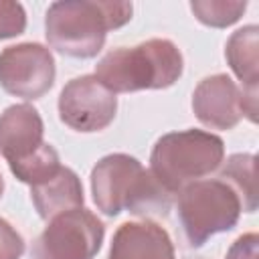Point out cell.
Wrapping results in <instances>:
<instances>
[{
  "instance_id": "obj_1",
  "label": "cell",
  "mask_w": 259,
  "mask_h": 259,
  "mask_svg": "<svg viewBox=\"0 0 259 259\" xmlns=\"http://www.w3.org/2000/svg\"><path fill=\"white\" fill-rule=\"evenodd\" d=\"M91 194L105 217H117L127 210L144 221L168 217L174 198L130 154H109L93 166Z\"/></svg>"
},
{
  "instance_id": "obj_2",
  "label": "cell",
  "mask_w": 259,
  "mask_h": 259,
  "mask_svg": "<svg viewBox=\"0 0 259 259\" xmlns=\"http://www.w3.org/2000/svg\"><path fill=\"white\" fill-rule=\"evenodd\" d=\"M132 2L113 0H61L45 14L47 42L61 55L91 59L103 45L109 30L132 20Z\"/></svg>"
},
{
  "instance_id": "obj_3",
  "label": "cell",
  "mask_w": 259,
  "mask_h": 259,
  "mask_svg": "<svg viewBox=\"0 0 259 259\" xmlns=\"http://www.w3.org/2000/svg\"><path fill=\"white\" fill-rule=\"evenodd\" d=\"M184 71L180 49L168 38H150L136 47H119L101 57L95 77L111 93L166 89Z\"/></svg>"
},
{
  "instance_id": "obj_4",
  "label": "cell",
  "mask_w": 259,
  "mask_h": 259,
  "mask_svg": "<svg viewBox=\"0 0 259 259\" xmlns=\"http://www.w3.org/2000/svg\"><path fill=\"white\" fill-rule=\"evenodd\" d=\"M225 160V144L204 130L164 134L152 148L150 172L162 188L176 196L184 186L204 180Z\"/></svg>"
},
{
  "instance_id": "obj_5",
  "label": "cell",
  "mask_w": 259,
  "mask_h": 259,
  "mask_svg": "<svg viewBox=\"0 0 259 259\" xmlns=\"http://www.w3.org/2000/svg\"><path fill=\"white\" fill-rule=\"evenodd\" d=\"M176 212L190 247H202L212 235L231 231L241 217L239 194L221 178L196 180L178 194Z\"/></svg>"
},
{
  "instance_id": "obj_6",
  "label": "cell",
  "mask_w": 259,
  "mask_h": 259,
  "mask_svg": "<svg viewBox=\"0 0 259 259\" xmlns=\"http://www.w3.org/2000/svg\"><path fill=\"white\" fill-rule=\"evenodd\" d=\"M105 225L85 206L61 212L32 241L30 259H93L103 243Z\"/></svg>"
},
{
  "instance_id": "obj_7",
  "label": "cell",
  "mask_w": 259,
  "mask_h": 259,
  "mask_svg": "<svg viewBox=\"0 0 259 259\" xmlns=\"http://www.w3.org/2000/svg\"><path fill=\"white\" fill-rule=\"evenodd\" d=\"M55 75V57L45 45L20 42L0 53V87L14 97H42L53 87Z\"/></svg>"
},
{
  "instance_id": "obj_8",
  "label": "cell",
  "mask_w": 259,
  "mask_h": 259,
  "mask_svg": "<svg viewBox=\"0 0 259 259\" xmlns=\"http://www.w3.org/2000/svg\"><path fill=\"white\" fill-rule=\"evenodd\" d=\"M117 111V97L95 75L71 79L59 95V117L75 132H101Z\"/></svg>"
},
{
  "instance_id": "obj_9",
  "label": "cell",
  "mask_w": 259,
  "mask_h": 259,
  "mask_svg": "<svg viewBox=\"0 0 259 259\" xmlns=\"http://www.w3.org/2000/svg\"><path fill=\"white\" fill-rule=\"evenodd\" d=\"M49 144L40 113L28 103H16L0 113V156L14 174L34 160Z\"/></svg>"
},
{
  "instance_id": "obj_10",
  "label": "cell",
  "mask_w": 259,
  "mask_h": 259,
  "mask_svg": "<svg viewBox=\"0 0 259 259\" xmlns=\"http://www.w3.org/2000/svg\"><path fill=\"white\" fill-rule=\"evenodd\" d=\"M196 119L210 130H233L243 117V95L227 73L204 77L192 93Z\"/></svg>"
},
{
  "instance_id": "obj_11",
  "label": "cell",
  "mask_w": 259,
  "mask_h": 259,
  "mask_svg": "<svg viewBox=\"0 0 259 259\" xmlns=\"http://www.w3.org/2000/svg\"><path fill=\"white\" fill-rule=\"evenodd\" d=\"M107 259H176L168 231L156 221H130L113 233Z\"/></svg>"
},
{
  "instance_id": "obj_12",
  "label": "cell",
  "mask_w": 259,
  "mask_h": 259,
  "mask_svg": "<svg viewBox=\"0 0 259 259\" xmlns=\"http://www.w3.org/2000/svg\"><path fill=\"white\" fill-rule=\"evenodd\" d=\"M30 200L40 219L51 221L53 217L83 206V184L81 178L67 166H61L45 180L30 186Z\"/></svg>"
},
{
  "instance_id": "obj_13",
  "label": "cell",
  "mask_w": 259,
  "mask_h": 259,
  "mask_svg": "<svg viewBox=\"0 0 259 259\" xmlns=\"http://www.w3.org/2000/svg\"><path fill=\"white\" fill-rule=\"evenodd\" d=\"M259 28L257 24H247L235 30L225 47V57L231 71L243 83V91H257L259 81Z\"/></svg>"
},
{
  "instance_id": "obj_14",
  "label": "cell",
  "mask_w": 259,
  "mask_h": 259,
  "mask_svg": "<svg viewBox=\"0 0 259 259\" xmlns=\"http://www.w3.org/2000/svg\"><path fill=\"white\" fill-rule=\"evenodd\" d=\"M221 180H225L241 198L245 212L257 210V190H255V156L253 154H233L221 170Z\"/></svg>"
},
{
  "instance_id": "obj_15",
  "label": "cell",
  "mask_w": 259,
  "mask_h": 259,
  "mask_svg": "<svg viewBox=\"0 0 259 259\" xmlns=\"http://www.w3.org/2000/svg\"><path fill=\"white\" fill-rule=\"evenodd\" d=\"M190 10L194 16L212 28H227L235 24L243 12L247 10V2L243 0H192Z\"/></svg>"
},
{
  "instance_id": "obj_16",
  "label": "cell",
  "mask_w": 259,
  "mask_h": 259,
  "mask_svg": "<svg viewBox=\"0 0 259 259\" xmlns=\"http://www.w3.org/2000/svg\"><path fill=\"white\" fill-rule=\"evenodd\" d=\"M26 28V12L20 2L0 0V40L14 38Z\"/></svg>"
},
{
  "instance_id": "obj_17",
  "label": "cell",
  "mask_w": 259,
  "mask_h": 259,
  "mask_svg": "<svg viewBox=\"0 0 259 259\" xmlns=\"http://www.w3.org/2000/svg\"><path fill=\"white\" fill-rule=\"evenodd\" d=\"M24 253L22 235L0 217V259H20Z\"/></svg>"
},
{
  "instance_id": "obj_18",
  "label": "cell",
  "mask_w": 259,
  "mask_h": 259,
  "mask_svg": "<svg viewBox=\"0 0 259 259\" xmlns=\"http://www.w3.org/2000/svg\"><path fill=\"white\" fill-rule=\"evenodd\" d=\"M257 233H245L231 245V249L227 251V259H257Z\"/></svg>"
},
{
  "instance_id": "obj_19",
  "label": "cell",
  "mask_w": 259,
  "mask_h": 259,
  "mask_svg": "<svg viewBox=\"0 0 259 259\" xmlns=\"http://www.w3.org/2000/svg\"><path fill=\"white\" fill-rule=\"evenodd\" d=\"M2 192H4V180H2V174H0V198H2Z\"/></svg>"
},
{
  "instance_id": "obj_20",
  "label": "cell",
  "mask_w": 259,
  "mask_h": 259,
  "mask_svg": "<svg viewBox=\"0 0 259 259\" xmlns=\"http://www.w3.org/2000/svg\"><path fill=\"white\" fill-rule=\"evenodd\" d=\"M186 259H206V257H186Z\"/></svg>"
}]
</instances>
